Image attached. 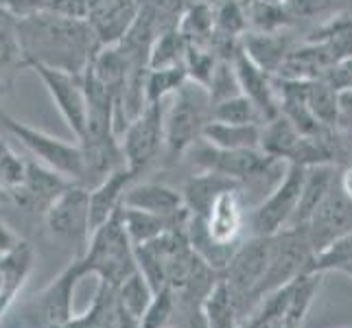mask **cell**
Listing matches in <instances>:
<instances>
[{"label": "cell", "instance_id": "6da1fadb", "mask_svg": "<svg viewBox=\"0 0 352 328\" xmlns=\"http://www.w3.org/2000/svg\"><path fill=\"white\" fill-rule=\"evenodd\" d=\"M27 68L44 64L81 75L103 46L90 20H77L51 9L16 20Z\"/></svg>", "mask_w": 352, "mask_h": 328}, {"label": "cell", "instance_id": "7a4b0ae2", "mask_svg": "<svg viewBox=\"0 0 352 328\" xmlns=\"http://www.w3.org/2000/svg\"><path fill=\"white\" fill-rule=\"evenodd\" d=\"M212 120V101L208 88L186 81L164 107V157L168 164L182 160L195 142L204 138V129Z\"/></svg>", "mask_w": 352, "mask_h": 328}, {"label": "cell", "instance_id": "3957f363", "mask_svg": "<svg viewBox=\"0 0 352 328\" xmlns=\"http://www.w3.org/2000/svg\"><path fill=\"white\" fill-rule=\"evenodd\" d=\"M79 261L86 274L96 276L99 283H105L114 289L138 272L136 248H133L123 226L120 208L103 226L94 230L86 250L79 254Z\"/></svg>", "mask_w": 352, "mask_h": 328}, {"label": "cell", "instance_id": "277c9868", "mask_svg": "<svg viewBox=\"0 0 352 328\" xmlns=\"http://www.w3.org/2000/svg\"><path fill=\"white\" fill-rule=\"evenodd\" d=\"M0 123L38 162L64 175L72 184L86 186V157H83L79 142H68L51 136L44 129L22 123L5 109H0Z\"/></svg>", "mask_w": 352, "mask_h": 328}, {"label": "cell", "instance_id": "5b68a950", "mask_svg": "<svg viewBox=\"0 0 352 328\" xmlns=\"http://www.w3.org/2000/svg\"><path fill=\"white\" fill-rule=\"evenodd\" d=\"M190 162L199 166L201 171H214L221 173L230 179L239 182V184H252L263 186L267 184L270 175L276 173L280 166V160L263 153L261 149H219L214 144L206 142L204 138L195 142L186 153Z\"/></svg>", "mask_w": 352, "mask_h": 328}, {"label": "cell", "instance_id": "8992f818", "mask_svg": "<svg viewBox=\"0 0 352 328\" xmlns=\"http://www.w3.org/2000/svg\"><path fill=\"white\" fill-rule=\"evenodd\" d=\"M83 276L88 274L77 256L51 285H46L38 296L20 309L16 324H22L24 328H64L75 318L72 298Z\"/></svg>", "mask_w": 352, "mask_h": 328}, {"label": "cell", "instance_id": "52a82bcc", "mask_svg": "<svg viewBox=\"0 0 352 328\" xmlns=\"http://www.w3.org/2000/svg\"><path fill=\"white\" fill-rule=\"evenodd\" d=\"M272 237H250L236 248L234 256L230 259L221 272V281L232 291L236 305L243 313V322L256 307V296L261 283L270 267Z\"/></svg>", "mask_w": 352, "mask_h": 328}, {"label": "cell", "instance_id": "ba28073f", "mask_svg": "<svg viewBox=\"0 0 352 328\" xmlns=\"http://www.w3.org/2000/svg\"><path fill=\"white\" fill-rule=\"evenodd\" d=\"M307 182V166L287 164L285 175L256 208L248 215L252 237H274L289 228Z\"/></svg>", "mask_w": 352, "mask_h": 328}, {"label": "cell", "instance_id": "9c48e42d", "mask_svg": "<svg viewBox=\"0 0 352 328\" xmlns=\"http://www.w3.org/2000/svg\"><path fill=\"white\" fill-rule=\"evenodd\" d=\"M125 164L138 177L164 155V103H149L120 133Z\"/></svg>", "mask_w": 352, "mask_h": 328}, {"label": "cell", "instance_id": "30bf717a", "mask_svg": "<svg viewBox=\"0 0 352 328\" xmlns=\"http://www.w3.org/2000/svg\"><path fill=\"white\" fill-rule=\"evenodd\" d=\"M44 226L53 239L77 248V256L83 254L92 237L90 223V188L70 184L44 215Z\"/></svg>", "mask_w": 352, "mask_h": 328}, {"label": "cell", "instance_id": "8fae6325", "mask_svg": "<svg viewBox=\"0 0 352 328\" xmlns=\"http://www.w3.org/2000/svg\"><path fill=\"white\" fill-rule=\"evenodd\" d=\"M29 70H33L42 79L57 112L62 114L64 123L70 127L72 136L79 140L88 125V96L83 90L81 75L44 64H31Z\"/></svg>", "mask_w": 352, "mask_h": 328}, {"label": "cell", "instance_id": "7c38bea8", "mask_svg": "<svg viewBox=\"0 0 352 328\" xmlns=\"http://www.w3.org/2000/svg\"><path fill=\"white\" fill-rule=\"evenodd\" d=\"M70 184L72 182H68L53 168L44 166L42 162L27 160V175H24L22 184L5 193V199L22 212L40 215L44 219L48 206L62 195Z\"/></svg>", "mask_w": 352, "mask_h": 328}, {"label": "cell", "instance_id": "4fadbf2b", "mask_svg": "<svg viewBox=\"0 0 352 328\" xmlns=\"http://www.w3.org/2000/svg\"><path fill=\"white\" fill-rule=\"evenodd\" d=\"M350 230H352V201L337 188V177H335L331 193L318 206V210L313 212L307 226L313 252L318 254L331 241L350 232Z\"/></svg>", "mask_w": 352, "mask_h": 328}, {"label": "cell", "instance_id": "5bb4252c", "mask_svg": "<svg viewBox=\"0 0 352 328\" xmlns=\"http://www.w3.org/2000/svg\"><path fill=\"white\" fill-rule=\"evenodd\" d=\"M232 64L239 77L241 92L256 105V109L263 116V123L280 114V94H278L276 77L254 64L252 59L243 53V48H239Z\"/></svg>", "mask_w": 352, "mask_h": 328}, {"label": "cell", "instance_id": "9a60e30c", "mask_svg": "<svg viewBox=\"0 0 352 328\" xmlns=\"http://www.w3.org/2000/svg\"><path fill=\"white\" fill-rule=\"evenodd\" d=\"M201 219L210 239L217 245L236 250L243 243L241 237H243V230L248 226V215L243 210L239 188L221 193V195L212 201L210 210Z\"/></svg>", "mask_w": 352, "mask_h": 328}, {"label": "cell", "instance_id": "2e32d148", "mask_svg": "<svg viewBox=\"0 0 352 328\" xmlns=\"http://www.w3.org/2000/svg\"><path fill=\"white\" fill-rule=\"evenodd\" d=\"M125 208L173 217L186 210L184 195L162 182H133L123 197Z\"/></svg>", "mask_w": 352, "mask_h": 328}, {"label": "cell", "instance_id": "e0dca14e", "mask_svg": "<svg viewBox=\"0 0 352 328\" xmlns=\"http://www.w3.org/2000/svg\"><path fill=\"white\" fill-rule=\"evenodd\" d=\"M138 179V175L125 164L112 171L105 179L90 188V223L92 232L99 226H103L120 206H123V197L127 188Z\"/></svg>", "mask_w": 352, "mask_h": 328}, {"label": "cell", "instance_id": "ac0fdd59", "mask_svg": "<svg viewBox=\"0 0 352 328\" xmlns=\"http://www.w3.org/2000/svg\"><path fill=\"white\" fill-rule=\"evenodd\" d=\"M120 217H123V226H125L127 234L133 243V248H136V245H144V243L160 239L162 234L171 232V230L186 228L190 212L186 208L179 215L164 217V215H153V212L133 210V208L120 206Z\"/></svg>", "mask_w": 352, "mask_h": 328}, {"label": "cell", "instance_id": "d6986e66", "mask_svg": "<svg viewBox=\"0 0 352 328\" xmlns=\"http://www.w3.org/2000/svg\"><path fill=\"white\" fill-rule=\"evenodd\" d=\"M241 48L254 64L276 77L280 72L287 55L291 53V42L280 31H252L241 38Z\"/></svg>", "mask_w": 352, "mask_h": 328}, {"label": "cell", "instance_id": "ffe728a7", "mask_svg": "<svg viewBox=\"0 0 352 328\" xmlns=\"http://www.w3.org/2000/svg\"><path fill=\"white\" fill-rule=\"evenodd\" d=\"M307 42L320 44L333 64L352 62V14L346 11V14L329 18L315 31H311Z\"/></svg>", "mask_w": 352, "mask_h": 328}, {"label": "cell", "instance_id": "44dd1931", "mask_svg": "<svg viewBox=\"0 0 352 328\" xmlns=\"http://www.w3.org/2000/svg\"><path fill=\"white\" fill-rule=\"evenodd\" d=\"M241 188L239 182L230 179L221 173L214 171H201L199 175H192L186 179L184 188H182V195H184V204L190 215L206 217V212L210 210L212 201L226 190Z\"/></svg>", "mask_w": 352, "mask_h": 328}, {"label": "cell", "instance_id": "7402d4cb", "mask_svg": "<svg viewBox=\"0 0 352 328\" xmlns=\"http://www.w3.org/2000/svg\"><path fill=\"white\" fill-rule=\"evenodd\" d=\"M335 177H337V171H335V166H331V164L307 168L305 190H302L298 210H296L294 219H291L289 228H307L309 226L313 212L318 210V206L331 193V188L335 184Z\"/></svg>", "mask_w": 352, "mask_h": 328}, {"label": "cell", "instance_id": "603a6c76", "mask_svg": "<svg viewBox=\"0 0 352 328\" xmlns=\"http://www.w3.org/2000/svg\"><path fill=\"white\" fill-rule=\"evenodd\" d=\"M261 133L263 125L248 123V125H234V123H217L210 120L204 129V140L214 144L219 149H261Z\"/></svg>", "mask_w": 352, "mask_h": 328}, {"label": "cell", "instance_id": "cb8c5ba5", "mask_svg": "<svg viewBox=\"0 0 352 328\" xmlns=\"http://www.w3.org/2000/svg\"><path fill=\"white\" fill-rule=\"evenodd\" d=\"M22 70H27V57L18 38L16 18L0 9V79L14 86Z\"/></svg>", "mask_w": 352, "mask_h": 328}, {"label": "cell", "instance_id": "d4e9b609", "mask_svg": "<svg viewBox=\"0 0 352 328\" xmlns=\"http://www.w3.org/2000/svg\"><path fill=\"white\" fill-rule=\"evenodd\" d=\"M300 138H302V133L294 127V123H291L285 114H278L276 118L263 123L261 151L289 164Z\"/></svg>", "mask_w": 352, "mask_h": 328}, {"label": "cell", "instance_id": "484cf974", "mask_svg": "<svg viewBox=\"0 0 352 328\" xmlns=\"http://www.w3.org/2000/svg\"><path fill=\"white\" fill-rule=\"evenodd\" d=\"M204 315L208 328H241L243 326V313L236 305V298L228 285L219 278V283L208 294L204 302Z\"/></svg>", "mask_w": 352, "mask_h": 328}, {"label": "cell", "instance_id": "4316f807", "mask_svg": "<svg viewBox=\"0 0 352 328\" xmlns=\"http://www.w3.org/2000/svg\"><path fill=\"white\" fill-rule=\"evenodd\" d=\"M64 328H118L116 289L99 283V291H96L92 307L79 318H72Z\"/></svg>", "mask_w": 352, "mask_h": 328}, {"label": "cell", "instance_id": "83f0119b", "mask_svg": "<svg viewBox=\"0 0 352 328\" xmlns=\"http://www.w3.org/2000/svg\"><path fill=\"white\" fill-rule=\"evenodd\" d=\"M177 29L186 38V42L210 46L214 33V7L201 3V0H192L184 9V14L179 16Z\"/></svg>", "mask_w": 352, "mask_h": 328}, {"label": "cell", "instance_id": "f1b7e54d", "mask_svg": "<svg viewBox=\"0 0 352 328\" xmlns=\"http://www.w3.org/2000/svg\"><path fill=\"white\" fill-rule=\"evenodd\" d=\"M307 103L315 118L324 127L339 129L342 123V107H339V92L322 79L307 81Z\"/></svg>", "mask_w": 352, "mask_h": 328}, {"label": "cell", "instance_id": "f546056e", "mask_svg": "<svg viewBox=\"0 0 352 328\" xmlns=\"http://www.w3.org/2000/svg\"><path fill=\"white\" fill-rule=\"evenodd\" d=\"M186 44V38L177 27L157 31L149 48V68H171L184 64Z\"/></svg>", "mask_w": 352, "mask_h": 328}, {"label": "cell", "instance_id": "4dcf8cb0", "mask_svg": "<svg viewBox=\"0 0 352 328\" xmlns=\"http://www.w3.org/2000/svg\"><path fill=\"white\" fill-rule=\"evenodd\" d=\"M153 296H155L153 287L149 285V281L140 272L131 274L125 283H120L116 287V305H118V309H123L125 313L133 315V318L140 320V322H142L144 311L149 309Z\"/></svg>", "mask_w": 352, "mask_h": 328}, {"label": "cell", "instance_id": "1f68e13d", "mask_svg": "<svg viewBox=\"0 0 352 328\" xmlns=\"http://www.w3.org/2000/svg\"><path fill=\"white\" fill-rule=\"evenodd\" d=\"M188 81L184 64L171 68H149L144 77V96L149 103H164L168 96H173Z\"/></svg>", "mask_w": 352, "mask_h": 328}, {"label": "cell", "instance_id": "d6a6232c", "mask_svg": "<svg viewBox=\"0 0 352 328\" xmlns=\"http://www.w3.org/2000/svg\"><path fill=\"white\" fill-rule=\"evenodd\" d=\"M352 263V230L342 237L331 241L324 250H320L313 256L309 274H329V272H342L346 265Z\"/></svg>", "mask_w": 352, "mask_h": 328}, {"label": "cell", "instance_id": "836d02e7", "mask_svg": "<svg viewBox=\"0 0 352 328\" xmlns=\"http://www.w3.org/2000/svg\"><path fill=\"white\" fill-rule=\"evenodd\" d=\"M212 120L217 123H234V125H248L258 123L263 125V116L245 94L230 96V99L212 103Z\"/></svg>", "mask_w": 352, "mask_h": 328}, {"label": "cell", "instance_id": "e575fe53", "mask_svg": "<svg viewBox=\"0 0 352 328\" xmlns=\"http://www.w3.org/2000/svg\"><path fill=\"white\" fill-rule=\"evenodd\" d=\"M248 9L241 0H221L214 7V33L228 38H243L248 33Z\"/></svg>", "mask_w": 352, "mask_h": 328}, {"label": "cell", "instance_id": "d590c367", "mask_svg": "<svg viewBox=\"0 0 352 328\" xmlns=\"http://www.w3.org/2000/svg\"><path fill=\"white\" fill-rule=\"evenodd\" d=\"M219 64V57L214 55V51L206 44H186L184 53V68L190 81L199 83V86L208 88V83L212 79V72Z\"/></svg>", "mask_w": 352, "mask_h": 328}, {"label": "cell", "instance_id": "8d00e7d4", "mask_svg": "<svg viewBox=\"0 0 352 328\" xmlns=\"http://www.w3.org/2000/svg\"><path fill=\"white\" fill-rule=\"evenodd\" d=\"M175 309H177V300L171 289L164 287L160 291H155L149 309L142 315L140 328H166L173 320Z\"/></svg>", "mask_w": 352, "mask_h": 328}, {"label": "cell", "instance_id": "74e56055", "mask_svg": "<svg viewBox=\"0 0 352 328\" xmlns=\"http://www.w3.org/2000/svg\"><path fill=\"white\" fill-rule=\"evenodd\" d=\"M24 175H27V160H22L7 142L0 140V195L20 186Z\"/></svg>", "mask_w": 352, "mask_h": 328}, {"label": "cell", "instance_id": "f35d334b", "mask_svg": "<svg viewBox=\"0 0 352 328\" xmlns=\"http://www.w3.org/2000/svg\"><path fill=\"white\" fill-rule=\"evenodd\" d=\"M208 94H210L212 103L230 99V96H236V94H243L232 62H228V59H219V64H217V68L212 72V79L208 83Z\"/></svg>", "mask_w": 352, "mask_h": 328}, {"label": "cell", "instance_id": "ab89813d", "mask_svg": "<svg viewBox=\"0 0 352 328\" xmlns=\"http://www.w3.org/2000/svg\"><path fill=\"white\" fill-rule=\"evenodd\" d=\"M291 18H315L335 7V0H287Z\"/></svg>", "mask_w": 352, "mask_h": 328}, {"label": "cell", "instance_id": "60d3db41", "mask_svg": "<svg viewBox=\"0 0 352 328\" xmlns=\"http://www.w3.org/2000/svg\"><path fill=\"white\" fill-rule=\"evenodd\" d=\"M0 9L11 18L22 20L48 9V0H0Z\"/></svg>", "mask_w": 352, "mask_h": 328}, {"label": "cell", "instance_id": "b9f144b4", "mask_svg": "<svg viewBox=\"0 0 352 328\" xmlns=\"http://www.w3.org/2000/svg\"><path fill=\"white\" fill-rule=\"evenodd\" d=\"M166 328H208L204 307H179L177 305L173 320Z\"/></svg>", "mask_w": 352, "mask_h": 328}, {"label": "cell", "instance_id": "7bdbcfd3", "mask_svg": "<svg viewBox=\"0 0 352 328\" xmlns=\"http://www.w3.org/2000/svg\"><path fill=\"white\" fill-rule=\"evenodd\" d=\"M20 237L11 230L5 221H0V259L7 256V254L14 252L20 245Z\"/></svg>", "mask_w": 352, "mask_h": 328}, {"label": "cell", "instance_id": "ee69618b", "mask_svg": "<svg viewBox=\"0 0 352 328\" xmlns=\"http://www.w3.org/2000/svg\"><path fill=\"white\" fill-rule=\"evenodd\" d=\"M337 188L352 201V164H346L342 171L337 173Z\"/></svg>", "mask_w": 352, "mask_h": 328}, {"label": "cell", "instance_id": "f6af8a7d", "mask_svg": "<svg viewBox=\"0 0 352 328\" xmlns=\"http://www.w3.org/2000/svg\"><path fill=\"white\" fill-rule=\"evenodd\" d=\"M9 90H11V86H9V83H5L3 79H0V101H3L5 96L9 94Z\"/></svg>", "mask_w": 352, "mask_h": 328}, {"label": "cell", "instance_id": "bcb514c9", "mask_svg": "<svg viewBox=\"0 0 352 328\" xmlns=\"http://www.w3.org/2000/svg\"><path fill=\"white\" fill-rule=\"evenodd\" d=\"M342 274H346V276H350V278H352V263L344 267V270H342Z\"/></svg>", "mask_w": 352, "mask_h": 328}, {"label": "cell", "instance_id": "7dc6e473", "mask_svg": "<svg viewBox=\"0 0 352 328\" xmlns=\"http://www.w3.org/2000/svg\"><path fill=\"white\" fill-rule=\"evenodd\" d=\"M201 3H206V5H210V7H217L221 3V0H201Z\"/></svg>", "mask_w": 352, "mask_h": 328}, {"label": "cell", "instance_id": "c3c4849f", "mask_svg": "<svg viewBox=\"0 0 352 328\" xmlns=\"http://www.w3.org/2000/svg\"><path fill=\"white\" fill-rule=\"evenodd\" d=\"M344 3H346V7H348V11H350V14H352V0H344Z\"/></svg>", "mask_w": 352, "mask_h": 328}, {"label": "cell", "instance_id": "681fc988", "mask_svg": "<svg viewBox=\"0 0 352 328\" xmlns=\"http://www.w3.org/2000/svg\"><path fill=\"white\" fill-rule=\"evenodd\" d=\"M274 328H291V326H274Z\"/></svg>", "mask_w": 352, "mask_h": 328}, {"label": "cell", "instance_id": "f907efd6", "mask_svg": "<svg viewBox=\"0 0 352 328\" xmlns=\"http://www.w3.org/2000/svg\"><path fill=\"white\" fill-rule=\"evenodd\" d=\"M241 3H243V5H248V0H241Z\"/></svg>", "mask_w": 352, "mask_h": 328}, {"label": "cell", "instance_id": "816d5d0a", "mask_svg": "<svg viewBox=\"0 0 352 328\" xmlns=\"http://www.w3.org/2000/svg\"><path fill=\"white\" fill-rule=\"evenodd\" d=\"M51 3H53V0H48V5H51Z\"/></svg>", "mask_w": 352, "mask_h": 328}, {"label": "cell", "instance_id": "f5cc1de1", "mask_svg": "<svg viewBox=\"0 0 352 328\" xmlns=\"http://www.w3.org/2000/svg\"><path fill=\"white\" fill-rule=\"evenodd\" d=\"M350 66H352V62H350Z\"/></svg>", "mask_w": 352, "mask_h": 328}]
</instances>
